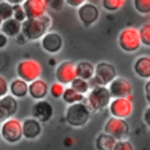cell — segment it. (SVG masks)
Instances as JSON below:
<instances>
[{
    "label": "cell",
    "mask_w": 150,
    "mask_h": 150,
    "mask_svg": "<svg viewBox=\"0 0 150 150\" xmlns=\"http://www.w3.org/2000/svg\"><path fill=\"white\" fill-rule=\"evenodd\" d=\"M50 26H52V18L47 13L42 18L27 19L25 22H22L21 33L27 38V40L36 41V40H41L48 33Z\"/></svg>",
    "instance_id": "1"
},
{
    "label": "cell",
    "mask_w": 150,
    "mask_h": 150,
    "mask_svg": "<svg viewBox=\"0 0 150 150\" xmlns=\"http://www.w3.org/2000/svg\"><path fill=\"white\" fill-rule=\"evenodd\" d=\"M91 110L87 105L86 102L76 103L73 105H68L66 109V122L74 128H81L86 125L90 118Z\"/></svg>",
    "instance_id": "2"
},
{
    "label": "cell",
    "mask_w": 150,
    "mask_h": 150,
    "mask_svg": "<svg viewBox=\"0 0 150 150\" xmlns=\"http://www.w3.org/2000/svg\"><path fill=\"white\" fill-rule=\"evenodd\" d=\"M117 77V73L115 67L109 62H98L95 66V76L91 81H89L91 89L96 87H108L115 79Z\"/></svg>",
    "instance_id": "3"
},
{
    "label": "cell",
    "mask_w": 150,
    "mask_h": 150,
    "mask_svg": "<svg viewBox=\"0 0 150 150\" xmlns=\"http://www.w3.org/2000/svg\"><path fill=\"white\" fill-rule=\"evenodd\" d=\"M111 95L108 87H96L93 88L86 97V103L91 110V112L100 111L105 107H109L111 102Z\"/></svg>",
    "instance_id": "4"
},
{
    "label": "cell",
    "mask_w": 150,
    "mask_h": 150,
    "mask_svg": "<svg viewBox=\"0 0 150 150\" xmlns=\"http://www.w3.org/2000/svg\"><path fill=\"white\" fill-rule=\"evenodd\" d=\"M42 74V67L39 61L34 59H27L20 61L16 66V75L19 79L26 81L27 83H32L40 79Z\"/></svg>",
    "instance_id": "5"
},
{
    "label": "cell",
    "mask_w": 150,
    "mask_h": 150,
    "mask_svg": "<svg viewBox=\"0 0 150 150\" xmlns=\"http://www.w3.org/2000/svg\"><path fill=\"white\" fill-rule=\"evenodd\" d=\"M0 134L2 139H5L9 144L18 143L22 137H23V131H22V121L12 117L8 118L4 122H1L0 127Z\"/></svg>",
    "instance_id": "6"
},
{
    "label": "cell",
    "mask_w": 150,
    "mask_h": 150,
    "mask_svg": "<svg viewBox=\"0 0 150 150\" xmlns=\"http://www.w3.org/2000/svg\"><path fill=\"white\" fill-rule=\"evenodd\" d=\"M142 45L139 29L136 27H128L123 29L118 35V46L127 53H134L139 49Z\"/></svg>",
    "instance_id": "7"
},
{
    "label": "cell",
    "mask_w": 150,
    "mask_h": 150,
    "mask_svg": "<svg viewBox=\"0 0 150 150\" xmlns=\"http://www.w3.org/2000/svg\"><path fill=\"white\" fill-rule=\"evenodd\" d=\"M103 131L107 132L108 135L112 136L116 141L120 142V141H127L129 132H130V128L125 120L110 117L105 122Z\"/></svg>",
    "instance_id": "8"
},
{
    "label": "cell",
    "mask_w": 150,
    "mask_h": 150,
    "mask_svg": "<svg viewBox=\"0 0 150 150\" xmlns=\"http://www.w3.org/2000/svg\"><path fill=\"white\" fill-rule=\"evenodd\" d=\"M109 111L111 117L125 120L134 111L132 101L128 98H112L109 104Z\"/></svg>",
    "instance_id": "9"
},
{
    "label": "cell",
    "mask_w": 150,
    "mask_h": 150,
    "mask_svg": "<svg viewBox=\"0 0 150 150\" xmlns=\"http://www.w3.org/2000/svg\"><path fill=\"white\" fill-rule=\"evenodd\" d=\"M55 77L56 82H60L62 84H70L76 77V63L73 61H63L61 62L55 70Z\"/></svg>",
    "instance_id": "10"
},
{
    "label": "cell",
    "mask_w": 150,
    "mask_h": 150,
    "mask_svg": "<svg viewBox=\"0 0 150 150\" xmlns=\"http://www.w3.org/2000/svg\"><path fill=\"white\" fill-rule=\"evenodd\" d=\"M98 8L89 1H86L80 8H77V18L84 27H90L94 25L98 20Z\"/></svg>",
    "instance_id": "11"
},
{
    "label": "cell",
    "mask_w": 150,
    "mask_h": 150,
    "mask_svg": "<svg viewBox=\"0 0 150 150\" xmlns=\"http://www.w3.org/2000/svg\"><path fill=\"white\" fill-rule=\"evenodd\" d=\"M108 89L110 91L111 98H127L132 94V87L130 81L118 76L108 86Z\"/></svg>",
    "instance_id": "12"
},
{
    "label": "cell",
    "mask_w": 150,
    "mask_h": 150,
    "mask_svg": "<svg viewBox=\"0 0 150 150\" xmlns=\"http://www.w3.org/2000/svg\"><path fill=\"white\" fill-rule=\"evenodd\" d=\"M22 7L26 12L27 19H39L47 14V0H25Z\"/></svg>",
    "instance_id": "13"
},
{
    "label": "cell",
    "mask_w": 150,
    "mask_h": 150,
    "mask_svg": "<svg viewBox=\"0 0 150 150\" xmlns=\"http://www.w3.org/2000/svg\"><path fill=\"white\" fill-rule=\"evenodd\" d=\"M53 112H54L53 105L46 100L36 101L33 104L32 109H30L32 117L38 120L40 123H46V122L50 121V118L53 116Z\"/></svg>",
    "instance_id": "14"
},
{
    "label": "cell",
    "mask_w": 150,
    "mask_h": 150,
    "mask_svg": "<svg viewBox=\"0 0 150 150\" xmlns=\"http://www.w3.org/2000/svg\"><path fill=\"white\" fill-rule=\"evenodd\" d=\"M63 46V40L61 35L56 32H48L41 39V47L48 54H56L61 50Z\"/></svg>",
    "instance_id": "15"
},
{
    "label": "cell",
    "mask_w": 150,
    "mask_h": 150,
    "mask_svg": "<svg viewBox=\"0 0 150 150\" xmlns=\"http://www.w3.org/2000/svg\"><path fill=\"white\" fill-rule=\"evenodd\" d=\"M18 111V101L14 96L8 94L5 97L0 98V120L4 122L8 118H12Z\"/></svg>",
    "instance_id": "16"
},
{
    "label": "cell",
    "mask_w": 150,
    "mask_h": 150,
    "mask_svg": "<svg viewBox=\"0 0 150 150\" xmlns=\"http://www.w3.org/2000/svg\"><path fill=\"white\" fill-rule=\"evenodd\" d=\"M22 131L26 139H36L42 132V127L38 120L27 117L22 121Z\"/></svg>",
    "instance_id": "17"
},
{
    "label": "cell",
    "mask_w": 150,
    "mask_h": 150,
    "mask_svg": "<svg viewBox=\"0 0 150 150\" xmlns=\"http://www.w3.org/2000/svg\"><path fill=\"white\" fill-rule=\"evenodd\" d=\"M49 93V87L42 79H39L32 83H29V91L28 95L35 101H42L46 98L47 94Z\"/></svg>",
    "instance_id": "18"
},
{
    "label": "cell",
    "mask_w": 150,
    "mask_h": 150,
    "mask_svg": "<svg viewBox=\"0 0 150 150\" xmlns=\"http://www.w3.org/2000/svg\"><path fill=\"white\" fill-rule=\"evenodd\" d=\"M134 71L141 79H145L146 81L150 80V56H139L134 62Z\"/></svg>",
    "instance_id": "19"
},
{
    "label": "cell",
    "mask_w": 150,
    "mask_h": 150,
    "mask_svg": "<svg viewBox=\"0 0 150 150\" xmlns=\"http://www.w3.org/2000/svg\"><path fill=\"white\" fill-rule=\"evenodd\" d=\"M0 29H1V33L5 34L7 38H14L15 39L21 33L22 23L19 22L18 20H15L14 18H12V19H9L7 21L1 22Z\"/></svg>",
    "instance_id": "20"
},
{
    "label": "cell",
    "mask_w": 150,
    "mask_h": 150,
    "mask_svg": "<svg viewBox=\"0 0 150 150\" xmlns=\"http://www.w3.org/2000/svg\"><path fill=\"white\" fill-rule=\"evenodd\" d=\"M29 91V83L21 79H15L9 83V93L15 98H22L25 97Z\"/></svg>",
    "instance_id": "21"
},
{
    "label": "cell",
    "mask_w": 150,
    "mask_h": 150,
    "mask_svg": "<svg viewBox=\"0 0 150 150\" xmlns=\"http://www.w3.org/2000/svg\"><path fill=\"white\" fill-rule=\"evenodd\" d=\"M118 141L107 132H100L95 139V146L97 150H114Z\"/></svg>",
    "instance_id": "22"
},
{
    "label": "cell",
    "mask_w": 150,
    "mask_h": 150,
    "mask_svg": "<svg viewBox=\"0 0 150 150\" xmlns=\"http://www.w3.org/2000/svg\"><path fill=\"white\" fill-rule=\"evenodd\" d=\"M76 74L80 79L91 81L95 76V66L88 61H81L76 63Z\"/></svg>",
    "instance_id": "23"
},
{
    "label": "cell",
    "mask_w": 150,
    "mask_h": 150,
    "mask_svg": "<svg viewBox=\"0 0 150 150\" xmlns=\"http://www.w3.org/2000/svg\"><path fill=\"white\" fill-rule=\"evenodd\" d=\"M86 97L84 95L82 94H79L77 91H75L73 88L70 87H67L66 88V91L62 96V100L64 103H67L68 105H73V104H76V103H81V102H86Z\"/></svg>",
    "instance_id": "24"
},
{
    "label": "cell",
    "mask_w": 150,
    "mask_h": 150,
    "mask_svg": "<svg viewBox=\"0 0 150 150\" xmlns=\"http://www.w3.org/2000/svg\"><path fill=\"white\" fill-rule=\"evenodd\" d=\"M70 88H73L75 91H77L79 94H82V95H88L89 91L91 90V87H90V83L89 81H86L83 79H80V77H76L70 84H69Z\"/></svg>",
    "instance_id": "25"
},
{
    "label": "cell",
    "mask_w": 150,
    "mask_h": 150,
    "mask_svg": "<svg viewBox=\"0 0 150 150\" xmlns=\"http://www.w3.org/2000/svg\"><path fill=\"white\" fill-rule=\"evenodd\" d=\"M14 14V6L9 1L1 0L0 1V21H7L13 18Z\"/></svg>",
    "instance_id": "26"
},
{
    "label": "cell",
    "mask_w": 150,
    "mask_h": 150,
    "mask_svg": "<svg viewBox=\"0 0 150 150\" xmlns=\"http://www.w3.org/2000/svg\"><path fill=\"white\" fill-rule=\"evenodd\" d=\"M102 6L105 11L108 12H115L118 11L120 8H122L125 5V0H103Z\"/></svg>",
    "instance_id": "27"
},
{
    "label": "cell",
    "mask_w": 150,
    "mask_h": 150,
    "mask_svg": "<svg viewBox=\"0 0 150 150\" xmlns=\"http://www.w3.org/2000/svg\"><path fill=\"white\" fill-rule=\"evenodd\" d=\"M64 91H66V87H64V84H62L60 82H54L49 87V94L54 98H62Z\"/></svg>",
    "instance_id": "28"
},
{
    "label": "cell",
    "mask_w": 150,
    "mask_h": 150,
    "mask_svg": "<svg viewBox=\"0 0 150 150\" xmlns=\"http://www.w3.org/2000/svg\"><path fill=\"white\" fill-rule=\"evenodd\" d=\"M135 9L141 14H149L150 13V0H134Z\"/></svg>",
    "instance_id": "29"
},
{
    "label": "cell",
    "mask_w": 150,
    "mask_h": 150,
    "mask_svg": "<svg viewBox=\"0 0 150 150\" xmlns=\"http://www.w3.org/2000/svg\"><path fill=\"white\" fill-rule=\"evenodd\" d=\"M139 35H141L142 45L145 47H150V23H144L141 27Z\"/></svg>",
    "instance_id": "30"
},
{
    "label": "cell",
    "mask_w": 150,
    "mask_h": 150,
    "mask_svg": "<svg viewBox=\"0 0 150 150\" xmlns=\"http://www.w3.org/2000/svg\"><path fill=\"white\" fill-rule=\"evenodd\" d=\"M23 2V1H22ZM22 2L21 4H15L13 5L14 6V14H13V18L15 20H18L19 22H25L27 20V15H26V12L22 7Z\"/></svg>",
    "instance_id": "31"
},
{
    "label": "cell",
    "mask_w": 150,
    "mask_h": 150,
    "mask_svg": "<svg viewBox=\"0 0 150 150\" xmlns=\"http://www.w3.org/2000/svg\"><path fill=\"white\" fill-rule=\"evenodd\" d=\"M8 91H9V84H8V82L6 81V79L4 76H0V98L7 96L8 95Z\"/></svg>",
    "instance_id": "32"
},
{
    "label": "cell",
    "mask_w": 150,
    "mask_h": 150,
    "mask_svg": "<svg viewBox=\"0 0 150 150\" xmlns=\"http://www.w3.org/2000/svg\"><path fill=\"white\" fill-rule=\"evenodd\" d=\"M66 5V0H48V7L53 11H61Z\"/></svg>",
    "instance_id": "33"
},
{
    "label": "cell",
    "mask_w": 150,
    "mask_h": 150,
    "mask_svg": "<svg viewBox=\"0 0 150 150\" xmlns=\"http://www.w3.org/2000/svg\"><path fill=\"white\" fill-rule=\"evenodd\" d=\"M114 150H135V149L129 141H120L117 142Z\"/></svg>",
    "instance_id": "34"
},
{
    "label": "cell",
    "mask_w": 150,
    "mask_h": 150,
    "mask_svg": "<svg viewBox=\"0 0 150 150\" xmlns=\"http://www.w3.org/2000/svg\"><path fill=\"white\" fill-rule=\"evenodd\" d=\"M86 1L84 0H66V4L69 6H73L75 8H80Z\"/></svg>",
    "instance_id": "35"
},
{
    "label": "cell",
    "mask_w": 150,
    "mask_h": 150,
    "mask_svg": "<svg viewBox=\"0 0 150 150\" xmlns=\"http://www.w3.org/2000/svg\"><path fill=\"white\" fill-rule=\"evenodd\" d=\"M144 95H145V100L150 105V80H148L144 84Z\"/></svg>",
    "instance_id": "36"
},
{
    "label": "cell",
    "mask_w": 150,
    "mask_h": 150,
    "mask_svg": "<svg viewBox=\"0 0 150 150\" xmlns=\"http://www.w3.org/2000/svg\"><path fill=\"white\" fill-rule=\"evenodd\" d=\"M143 121H144V123L148 125V128H150V105L144 110V114H143Z\"/></svg>",
    "instance_id": "37"
},
{
    "label": "cell",
    "mask_w": 150,
    "mask_h": 150,
    "mask_svg": "<svg viewBox=\"0 0 150 150\" xmlns=\"http://www.w3.org/2000/svg\"><path fill=\"white\" fill-rule=\"evenodd\" d=\"M14 40H15V42H16L19 46H22V45H25V43L28 41V40H27V38H26L22 33H20V34H19Z\"/></svg>",
    "instance_id": "38"
},
{
    "label": "cell",
    "mask_w": 150,
    "mask_h": 150,
    "mask_svg": "<svg viewBox=\"0 0 150 150\" xmlns=\"http://www.w3.org/2000/svg\"><path fill=\"white\" fill-rule=\"evenodd\" d=\"M7 43V36L2 33H0V48H4Z\"/></svg>",
    "instance_id": "39"
},
{
    "label": "cell",
    "mask_w": 150,
    "mask_h": 150,
    "mask_svg": "<svg viewBox=\"0 0 150 150\" xmlns=\"http://www.w3.org/2000/svg\"><path fill=\"white\" fill-rule=\"evenodd\" d=\"M70 143H71V138H69V137H68V138L64 141V144H70Z\"/></svg>",
    "instance_id": "40"
}]
</instances>
